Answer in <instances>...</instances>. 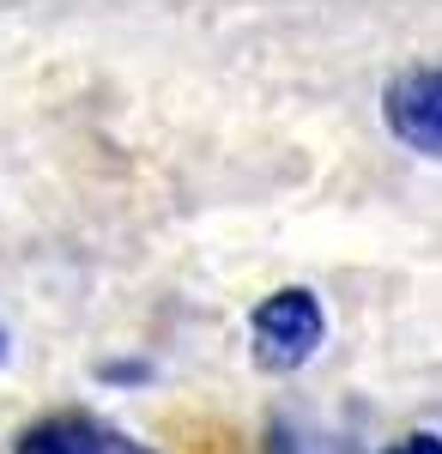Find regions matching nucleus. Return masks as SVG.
I'll use <instances>...</instances> for the list:
<instances>
[{
    "instance_id": "1",
    "label": "nucleus",
    "mask_w": 442,
    "mask_h": 454,
    "mask_svg": "<svg viewBox=\"0 0 442 454\" xmlns=\"http://www.w3.org/2000/svg\"><path fill=\"white\" fill-rule=\"evenodd\" d=\"M321 340H328V309H321V297L309 285H285V291L261 297L255 315H249V346H255V364L267 376L304 370L321 351Z\"/></svg>"
},
{
    "instance_id": "2",
    "label": "nucleus",
    "mask_w": 442,
    "mask_h": 454,
    "mask_svg": "<svg viewBox=\"0 0 442 454\" xmlns=\"http://www.w3.org/2000/svg\"><path fill=\"white\" fill-rule=\"evenodd\" d=\"M382 121L388 134L442 164V67H406L388 91H382Z\"/></svg>"
},
{
    "instance_id": "3",
    "label": "nucleus",
    "mask_w": 442,
    "mask_h": 454,
    "mask_svg": "<svg viewBox=\"0 0 442 454\" xmlns=\"http://www.w3.org/2000/svg\"><path fill=\"white\" fill-rule=\"evenodd\" d=\"M12 454H152L128 442L115 424L91 419V412H49V419H31L19 430Z\"/></svg>"
},
{
    "instance_id": "4",
    "label": "nucleus",
    "mask_w": 442,
    "mask_h": 454,
    "mask_svg": "<svg viewBox=\"0 0 442 454\" xmlns=\"http://www.w3.org/2000/svg\"><path fill=\"white\" fill-rule=\"evenodd\" d=\"M382 454H442V436H430V430H412V436H400V442H388Z\"/></svg>"
},
{
    "instance_id": "5",
    "label": "nucleus",
    "mask_w": 442,
    "mask_h": 454,
    "mask_svg": "<svg viewBox=\"0 0 442 454\" xmlns=\"http://www.w3.org/2000/svg\"><path fill=\"white\" fill-rule=\"evenodd\" d=\"M0 357H6V327H0Z\"/></svg>"
}]
</instances>
